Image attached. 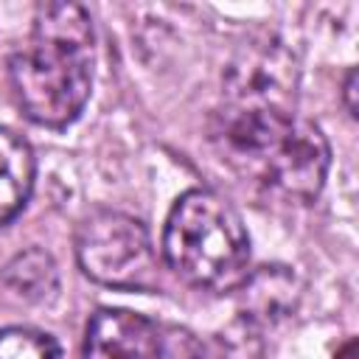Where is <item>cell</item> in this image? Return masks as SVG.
<instances>
[{
	"instance_id": "obj_1",
	"label": "cell",
	"mask_w": 359,
	"mask_h": 359,
	"mask_svg": "<svg viewBox=\"0 0 359 359\" xmlns=\"http://www.w3.org/2000/svg\"><path fill=\"white\" fill-rule=\"evenodd\" d=\"M210 137L241 177L294 202H311L328 177L331 149L323 129L289 107L230 104L216 112Z\"/></svg>"
},
{
	"instance_id": "obj_2",
	"label": "cell",
	"mask_w": 359,
	"mask_h": 359,
	"mask_svg": "<svg viewBox=\"0 0 359 359\" xmlns=\"http://www.w3.org/2000/svg\"><path fill=\"white\" fill-rule=\"evenodd\" d=\"M93 20L84 6L45 3L25 42L11 53L8 79L22 115L39 126L73 123L93 90Z\"/></svg>"
},
{
	"instance_id": "obj_3",
	"label": "cell",
	"mask_w": 359,
	"mask_h": 359,
	"mask_svg": "<svg viewBox=\"0 0 359 359\" xmlns=\"http://www.w3.org/2000/svg\"><path fill=\"white\" fill-rule=\"evenodd\" d=\"M163 258L196 289L233 292L250 278V236L227 199L208 188H191L168 210Z\"/></svg>"
},
{
	"instance_id": "obj_4",
	"label": "cell",
	"mask_w": 359,
	"mask_h": 359,
	"mask_svg": "<svg viewBox=\"0 0 359 359\" xmlns=\"http://www.w3.org/2000/svg\"><path fill=\"white\" fill-rule=\"evenodd\" d=\"M76 261L87 278L109 289L151 292L160 286V258L146 224L123 210L98 208L76 227Z\"/></svg>"
},
{
	"instance_id": "obj_5",
	"label": "cell",
	"mask_w": 359,
	"mask_h": 359,
	"mask_svg": "<svg viewBox=\"0 0 359 359\" xmlns=\"http://www.w3.org/2000/svg\"><path fill=\"white\" fill-rule=\"evenodd\" d=\"M81 359H168L157 323L129 309H98L87 328Z\"/></svg>"
},
{
	"instance_id": "obj_6",
	"label": "cell",
	"mask_w": 359,
	"mask_h": 359,
	"mask_svg": "<svg viewBox=\"0 0 359 359\" xmlns=\"http://www.w3.org/2000/svg\"><path fill=\"white\" fill-rule=\"evenodd\" d=\"M34 174L36 160L31 146L11 129L0 126V227L20 216V210L28 205Z\"/></svg>"
},
{
	"instance_id": "obj_7",
	"label": "cell",
	"mask_w": 359,
	"mask_h": 359,
	"mask_svg": "<svg viewBox=\"0 0 359 359\" xmlns=\"http://www.w3.org/2000/svg\"><path fill=\"white\" fill-rule=\"evenodd\" d=\"M3 280L6 286L22 297V300H31V303H42L48 300L56 286H59V275H56V264L53 258L39 250V247H31L20 255H14L6 269H3Z\"/></svg>"
},
{
	"instance_id": "obj_8",
	"label": "cell",
	"mask_w": 359,
	"mask_h": 359,
	"mask_svg": "<svg viewBox=\"0 0 359 359\" xmlns=\"http://www.w3.org/2000/svg\"><path fill=\"white\" fill-rule=\"evenodd\" d=\"M0 359H62V348L39 328L11 325L0 331Z\"/></svg>"
},
{
	"instance_id": "obj_9",
	"label": "cell",
	"mask_w": 359,
	"mask_h": 359,
	"mask_svg": "<svg viewBox=\"0 0 359 359\" xmlns=\"http://www.w3.org/2000/svg\"><path fill=\"white\" fill-rule=\"evenodd\" d=\"M345 107H348L351 118H356V70L353 67L345 76Z\"/></svg>"
}]
</instances>
